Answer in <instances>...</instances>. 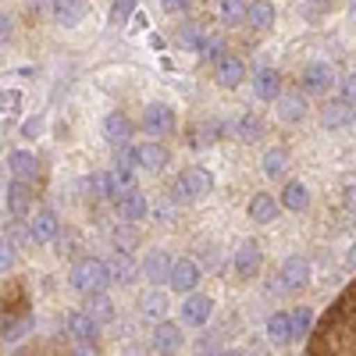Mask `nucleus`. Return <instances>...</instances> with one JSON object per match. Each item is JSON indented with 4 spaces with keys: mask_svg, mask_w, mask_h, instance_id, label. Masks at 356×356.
Instances as JSON below:
<instances>
[{
    "mask_svg": "<svg viewBox=\"0 0 356 356\" xmlns=\"http://www.w3.org/2000/svg\"><path fill=\"white\" fill-rule=\"evenodd\" d=\"M114 203H118V218H122L125 225H132V221H139L146 214V196L139 189H125Z\"/></svg>",
    "mask_w": 356,
    "mask_h": 356,
    "instance_id": "423d86ee",
    "label": "nucleus"
},
{
    "mask_svg": "<svg viewBox=\"0 0 356 356\" xmlns=\"http://www.w3.org/2000/svg\"><path fill=\"white\" fill-rule=\"evenodd\" d=\"M225 132L239 136L243 143H257V139L264 136V122H260L257 114H243V118H235L232 125H225Z\"/></svg>",
    "mask_w": 356,
    "mask_h": 356,
    "instance_id": "f3484780",
    "label": "nucleus"
},
{
    "mask_svg": "<svg viewBox=\"0 0 356 356\" xmlns=\"http://www.w3.org/2000/svg\"><path fill=\"white\" fill-rule=\"evenodd\" d=\"M243 79H246V65H243L235 54H225L221 61H218V82H221L225 89H235Z\"/></svg>",
    "mask_w": 356,
    "mask_h": 356,
    "instance_id": "9b49d317",
    "label": "nucleus"
},
{
    "mask_svg": "<svg viewBox=\"0 0 356 356\" xmlns=\"http://www.w3.org/2000/svg\"><path fill=\"white\" fill-rule=\"evenodd\" d=\"M221 356H246V353H239V349H228V353H221Z\"/></svg>",
    "mask_w": 356,
    "mask_h": 356,
    "instance_id": "de8ad7c7",
    "label": "nucleus"
},
{
    "mask_svg": "<svg viewBox=\"0 0 356 356\" xmlns=\"http://www.w3.org/2000/svg\"><path fill=\"white\" fill-rule=\"evenodd\" d=\"M122 356H143V349H125Z\"/></svg>",
    "mask_w": 356,
    "mask_h": 356,
    "instance_id": "49530a36",
    "label": "nucleus"
},
{
    "mask_svg": "<svg viewBox=\"0 0 356 356\" xmlns=\"http://www.w3.org/2000/svg\"><path fill=\"white\" fill-rule=\"evenodd\" d=\"M168 164V150L161 143H143V146H136V168H143V171H161Z\"/></svg>",
    "mask_w": 356,
    "mask_h": 356,
    "instance_id": "1a4fd4ad",
    "label": "nucleus"
},
{
    "mask_svg": "<svg viewBox=\"0 0 356 356\" xmlns=\"http://www.w3.org/2000/svg\"><path fill=\"white\" fill-rule=\"evenodd\" d=\"M267 339H271L275 346H285V342H292V324H289V314H278V317H271V324H267Z\"/></svg>",
    "mask_w": 356,
    "mask_h": 356,
    "instance_id": "c85d7f7f",
    "label": "nucleus"
},
{
    "mask_svg": "<svg viewBox=\"0 0 356 356\" xmlns=\"http://www.w3.org/2000/svg\"><path fill=\"white\" fill-rule=\"evenodd\" d=\"M250 15V0H221V22L235 25V22H246Z\"/></svg>",
    "mask_w": 356,
    "mask_h": 356,
    "instance_id": "c756f323",
    "label": "nucleus"
},
{
    "mask_svg": "<svg viewBox=\"0 0 356 356\" xmlns=\"http://www.w3.org/2000/svg\"><path fill=\"white\" fill-rule=\"evenodd\" d=\"M346 264H349V267H356V243L349 246V253H346Z\"/></svg>",
    "mask_w": 356,
    "mask_h": 356,
    "instance_id": "a18cd8bd",
    "label": "nucleus"
},
{
    "mask_svg": "<svg viewBox=\"0 0 356 356\" xmlns=\"http://www.w3.org/2000/svg\"><path fill=\"white\" fill-rule=\"evenodd\" d=\"M139 307H143V314H146V317L161 321V317L168 314V296H164V292H146Z\"/></svg>",
    "mask_w": 356,
    "mask_h": 356,
    "instance_id": "7c9ffc66",
    "label": "nucleus"
},
{
    "mask_svg": "<svg viewBox=\"0 0 356 356\" xmlns=\"http://www.w3.org/2000/svg\"><path fill=\"white\" fill-rule=\"evenodd\" d=\"M275 218H278V203H275V196H271V193H257V196L250 200V221L267 225V221H275Z\"/></svg>",
    "mask_w": 356,
    "mask_h": 356,
    "instance_id": "6ab92c4d",
    "label": "nucleus"
},
{
    "mask_svg": "<svg viewBox=\"0 0 356 356\" xmlns=\"http://www.w3.org/2000/svg\"><path fill=\"white\" fill-rule=\"evenodd\" d=\"M168 285H171L175 292H193V289L200 285V267H196L193 260H186V257H178L175 267H171Z\"/></svg>",
    "mask_w": 356,
    "mask_h": 356,
    "instance_id": "39448f33",
    "label": "nucleus"
},
{
    "mask_svg": "<svg viewBox=\"0 0 356 356\" xmlns=\"http://www.w3.org/2000/svg\"><path fill=\"white\" fill-rule=\"evenodd\" d=\"M29 239H33L36 246H47L57 239V218L50 211H40L33 221H29Z\"/></svg>",
    "mask_w": 356,
    "mask_h": 356,
    "instance_id": "0eeeda50",
    "label": "nucleus"
},
{
    "mask_svg": "<svg viewBox=\"0 0 356 356\" xmlns=\"http://www.w3.org/2000/svg\"><path fill=\"white\" fill-rule=\"evenodd\" d=\"M246 22H250L253 29H271V25H275V4H271V0H253Z\"/></svg>",
    "mask_w": 356,
    "mask_h": 356,
    "instance_id": "a878e982",
    "label": "nucleus"
},
{
    "mask_svg": "<svg viewBox=\"0 0 356 356\" xmlns=\"http://www.w3.org/2000/svg\"><path fill=\"white\" fill-rule=\"evenodd\" d=\"M339 100H342L346 107H353V111H356V75H349V79L342 82V89H339Z\"/></svg>",
    "mask_w": 356,
    "mask_h": 356,
    "instance_id": "4c0bfd02",
    "label": "nucleus"
},
{
    "mask_svg": "<svg viewBox=\"0 0 356 356\" xmlns=\"http://www.w3.org/2000/svg\"><path fill=\"white\" fill-rule=\"evenodd\" d=\"M132 8H136V0H114V8H111V22H114V25H122V22L132 15Z\"/></svg>",
    "mask_w": 356,
    "mask_h": 356,
    "instance_id": "e433bc0d",
    "label": "nucleus"
},
{
    "mask_svg": "<svg viewBox=\"0 0 356 356\" xmlns=\"http://www.w3.org/2000/svg\"><path fill=\"white\" fill-rule=\"evenodd\" d=\"M154 349L161 356H175L178 349H182V335H178L175 324H161V328L154 332Z\"/></svg>",
    "mask_w": 356,
    "mask_h": 356,
    "instance_id": "412c9836",
    "label": "nucleus"
},
{
    "mask_svg": "<svg viewBox=\"0 0 356 356\" xmlns=\"http://www.w3.org/2000/svg\"><path fill=\"white\" fill-rule=\"evenodd\" d=\"M50 15H54V22H57V25L75 29V25L86 18V4H82V0H57Z\"/></svg>",
    "mask_w": 356,
    "mask_h": 356,
    "instance_id": "2eb2a0df",
    "label": "nucleus"
},
{
    "mask_svg": "<svg viewBox=\"0 0 356 356\" xmlns=\"http://www.w3.org/2000/svg\"><path fill=\"white\" fill-rule=\"evenodd\" d=\"M253 93H257L260 100H278V93H282V79H278V72L260 65V68L253 72Z\"/></svg>",
    "mask_w": 356,
    "mask_h": 356,
    "instance_id": "6e6552de",
    "label": "nucleus"
},
{
    "mask_svg": "<svg viewBox=\"0 0 356 356\" xmlns=\"http://www.w3.org/2000/svg\"><path fill=\"white\" fill-rule=\"evenodd\" d=\"M353 11H356V0H353Z\"/></svg>",
    "mask_w": 356,
    "mask_h": 356,
    "instance_id": "8fccbe9b",
    "label": "nucleus"
},
{
    "mask_svg": "<svg viewBox=\"0 0 356 356\" xmlns=\"http://www.w3.org/2000/svg\"><path fill=\"white\" fill-rule=\"evenodd\" d=\"M200 57H207V61H221V57H225V40H221V36L203 40V50H200Z\"/></svg>",
    "mask_w": 356,
    "mask_h": 356,
    "instance_id": "f704fd0d",
    "label": "nucleus"
},
{
    "mask_svg": "<svg viewBox=\"0 0 356 356\" xmlns=\"http://www.w3.org/2000/svg\"><path fill=\"white\" fill-rule=\"evenodd\" d=\"M353 107H346L342 100H332L328 107H324V129H349L353 122Z\"/></svg>",
    "mask_w": 356,
    "mask_h": 356,
    "instance_id": "5701e85b",
    "label": "nucleus"
},
{
    "mask_svg": "<svg viewBox=\"0 0 356 356\" xmlns=\"http://www.w3.org/2000/svg\"><path fill=\"white\" fill-rule=\"evenodd\" d=\"M285 164H289L285 150H267V154H264V175H267V178L285 175Z\"/></svg>",
    "mask_w": 356,
    "mask_h": 356,
    "instance_id": "2f4dec72",
    "label": "nucleus"
},
{
    "mask_svg": "<svg viewBox=\"0 0 356 356\" xmlns=\"http://www.w3.org/2000/svg\"><path fill=\"white\" fill-rule=\"evenodd\" d=\"M303 114H307L303 97H296V93L278 97V118H282V122H303Z\"/></svg>",
    "mask_w": 356,
    "mask_h": 356,
    "instance_id": "bb28decb",
    "label": "nucleus"
},
{
    "mask_svg": "<svg viewBox=\"0 0 356 356\" xmlns=\"http://www.w3.org/2000/svg\"><path fill=\"white\" fill-rule=\"evenodd\" d=\"M29 203H33V193H29V182H15L8 186V214L18 221V218H25L29 214Z\"/></svg>",
    "mask_w": 356,
    "mask_h": 356,
    "instance_id": "4468645a",
    "label": "nucleus"
},
{
    "mask_svg": "<svg viewBox=\"0 0 356 356\" xmlns=\"http://www.w3.org/2000/svg\"><path fill=\"white\" fill-rule=\"evenodd\" d=\"M303 86H307V93H328V89L335 86V72H332V65L328 61H314V65H307V72H303Z\"/></svg>",
    "mask_w": 356,
    "mask_h": 356,
    "instance_id": "20e7f679",
    "label": "nucleus"
},
{
    "mask_svg": "<svg viewBox=\"0 0 356 356\" xmlns=\"http://www.w3.org/2000/svg\"><path fill=\"white\" fill-rule=\"evenodd\" d=\"M97 332H100V321H93L89 314H72L68 317V335L75 339V342H93L97 339Z\"/></svg>",
    "mask_w": 356,
    "mask_h": 356,
    "instance_id": "a211bd4d",
    "label": "nucleus"
},
{
    "mask_svg": "<svg viewBox=\"0 0 356 356\" xmlns=\"http://www.w3.org/2000/svg\"><path fill=\"white\" fill-rule=\"evenodd\" d=\"M171 200H175V203H193V193L186 189V182H182V175H178L175 182H171Z\"/></svg>",
    "mask_w": 356,
    "mask_h": 356,
    "instance_id": "ea45409f",
    "label": "nucleus"
},
{
    "mask_svg": "<svg viewBox=\"0 0 356 356\" xmlns=\"http://www.w3.org/2000/svg\"><path fill=\"white\" fill-rule=\"evenodd\" d=\"M40 132H43V118H29V122L22 125V136L25 139H36Z\"/></svg>",
    "mask_w": 356,
    "mask_h": 356,
    "instance_id": "a19ab883",
    "label": "nucleus"
},
{
    "mask_svg": "<svg viewBox=\"0 0 356 356\" xmlns=\"http://www.w3.org/2000/svg\"><path fill=\"white\" fill-rule=\"evenodd\" d=\"M260 267V246L257 243H243L239 250H235V275L239 278H253Z\"/></svg>",
    "mask_w": 356,
    "mask_h": 356,
    "instance_id": "dca6fc26",
    "label": "nucleus"
},
{
    "mask_svg": "<svg viewBox=\"0 0 356 356\" xmlns=\"http://www.w3.org/2000/svg\"><path fill=\"white\" fill-rule=\"evenodd\" d=\"M107 282H111V264H104L97 257H86L72 267V285L86 296H97Z\"/></svg>",
    "mask_w": 356,
    "mask_h": 356,
    "instance_id": "f257e3e1",
    "label": "nucleus"
},
{
    "mask_svg": "<svg viewBox=\"0 0 356 356\" xmlns=\"http://www.w3.org/2000/svg\"><path fill=\"white\" fill-rule=\"evenodd\" d=\"M114 243H118V250H125V253H129V250L139 243V235H136L132 228H114Z\"/></svg>",
    "mask_w": 356,
    "mask_h": 356,
    "instance_id": "c9c22d12",
    "label": "nucleus"
},
{
    "mask_svg": "<svg viewBox=\"0 0 356 356\" xmlns=\"http://www.w3.org/2000/svg\"><path fill=\"white\" fill-rule=\"evenodd\" d=\"M111 282H122V285L136 282V264H132V257L125 250H118L114 260H111Z\"/></svg>",
    "mask_w": 356,
    "mask_h": 356,
    "instance_id": "b1692460",
    "label": "nucleus"
},
{
    "mask_svg": "<svg viewBox=\"0 0 356 356\" xmlns=\"http://www.w3.org/2000/svg\"><path fill=\"white\" fill-rule=\"evenodd\" d=\"M54 4H57V0H33L36 11H54Z\"/></svg>",
    "mask_w": 356,
    "mask_h": 356,
    "instance_id": "c03bdc74",
    "label": "nucleus"
},
{
    "mask_svg": "<svg viewBox=\"0 0 356 356\" xmlns=\"http://www.w3.org/2000/svg\"><path fill=\"white\" fill-rule=\"evenodd\" d=\"M182 182H186V189L193 193V200H200V196H207L214 189V178L207 175L203 168H189V171H182Z\"/></svg>",
    "mask_w": 356,
    "mask_h": 356,
    "instance_id": "4be33fe9",
    "label": "nucleus"
},
{
    "mask_svg": "<svg viewBox=\"0 0 356 356\" xmlns=\"http://www.w3.org/2000/svg\"><path fill=\"white\" fill-rule=\"evenodd\" d=\"M282 203L289 207V211H296V214L307 211V207H310V193H307V186H303V182H289V186L282 189Z\"/></svg>",
    "mask_w": 356,
    "mask_h": 356,
    "instance_id": "393cba45",
    "label": "nucleus"
},
{
    "mask_svg": "<svg viewBox=\"0 0 356 356\" xmlns=\"http://www.w3.org/2000/svg\"><path fill=\"white\" fill-rule=\"evenodd\" d=\"M203 40H207V36L200 33V25H193V22L182 25V33H178V43H182L186 50H203Z\"/></svg>",
    "mask_w": 356,
    "mask_h": 356,
    "instance_id": "473e14b6",
    "label": "nucleus"
},
{
    "mask_svg": "<svg viewBox=\"0 0 356 356\" xmlns=\"http://www.w3.org/2000/svg\"><path fill=\"white\" fill-rule=\"evenodd\" d=\"M218 132H221V122H207V125H200V139H196V146H203V143H214L218 139Z\"/></svg>",
    "mask_w": 356,
    "mask_h": 356,
    "instance_id": "58836bf2",
    "label": "nucleus"
},
{
    "mask_svg": "<svg viewBox=\"0 0 356 356\" xmlns=\"http://www.w3.org/2000/svg\"><path fill=\"white\" fill-rule=\"evenodd\" d=\"M129 136H132V125H129V118L125 114H107L104 118V139L111 143V146H125L129 143Z\"/></svg>",
    "mask_w": 356,
    "mask_h": 356,
    "instance_id": "ddd939ff",
    "label": "nucleus"
},
{
    "mask_svg": "<svg viewBox=\"0 0 356 356\" xmlns=\"http://www.w3.org/2000/svg\"><path fill=\"white\" fill-rule=\"evenodd\" d=\"M349 132H353V136H356V114H353V122H349Z\"/></svg>",
    "mask_w": 356,
    "mask_h": 356,
    "instance_id": "09e8293b",
    "label": "nucleus"
},
{
    "mask_svg": "<svg viewBox=\"0 0 356 356\" xmlns=\"http://www.w3.org/2000/svg\"><path fill=\"white\" fill-rule=\"evenodd\" d=\"M310 321H314V317H310V310H303V307H300V310H292V314H289L292 339H303V335L310 332Z\"/></svg>",
    "mask_w": 356,
    "mask_h": 356,
    "instance_id": "72a5a7b5",
    "label": "nucleus"
},
{
    "mask_svg": "<svg viewBox=\"0 0 356 356\" xmlns=\"http://www.w3.org/2000/svg\"><path fill=\"white\" fill-rule=\"evenodd\" d=\"M86 314L93 317V321H100V324H107V321H114V303L107 300V296H89V307H86Z\"/></svg>",
    "mask_w": 356,
    "mask_h": 356,
    "instance_id": "cd10ccee",
    "label": "nucleus"
},
{
    "mask_svg": "<svg viewBox=\"0 0 356 356\" xmlns=\"http://www.w3.org/2000/svg\"><path fill=\"white\" fill-rule=\"evenodd\" d=\"M171 267H175V260L168 253H150V257L143 260V275L150 278V282H168L171 278Z\"/></svg>",
    "mask_w": 356,
    "mask_h": 356,
    "instance_id": "aec40b11",
    "label": "nucleus"
},
{
    "mask_svg": "<svg viewBox=\"0 0 356 356\" xmlns=\"http://www.w3.org/2000/svg\"><path fill=\"white\" fill-rule=\"evenodd\" d=\"M307 282H310V260L307 257H285L282 271H278V289L292 292V289H303Z\"/></svg>",
    "mask_w": 356,
    "mask_h": 356,
    "instance_id": "f03ea898",
    "label": "nucleus"
},
{
    "mask_svg": "<svg viewBox=\"0 0 356 356\" xmlns=\"http://www.w3.org/2000/svg\"><path fill=\"white\" fill-rule=\"evenodd\" d=\"M161 8H164L168 15H178V11L189 8V0H161Z\"/></svg>",
    "mask_w": 356,
    "mask_h": 356,
    "instance_id": "79ce46f5",
    "label": "nucleus"
},
{
    "mask_svg": "<svg viewBox=\"0 0 356 356\" xmlns=\"http://www.w3.org/2000/svg\"><path fill=\"white\" fill-rule=\"evenodd\" d=\"M18 104H22V97L15 93V89H11V93H4V111H8V114H15V111H18Z\"/></svg>",
    "mask_w": 356,
    "mask_h": 356,
    "instance_id": "37998d69",
    "label": "nucleus"
},
{
    "mask_svg": "<svg viewBox=\"0 0 356 356\" xmlns=\"http://www.w3.org/2000/svg\"><path fill=\"white\" fill-rule=\"evenodd\" d=\"M8 168H11V175L18 178V182H29V186H33V182H36V175H40L36 157H33V154H25V150H15V154L8 157Z\"/></svg>",
    "mask_w": 356,
    "mask_h": 356,
    "instance_id": "9d476101",
    "label": "nucleus"
},
{
    "mask_svg": "<svg viewBox=\"0 0 356 356\" xmlns=\"http://www.w3.org/2000/svg\"><path fill=\"white\" fill-rule=\"evenodd\" d=\"M211 310H214V303L207 300V296H189V300L182 303V321L193 324V328H200V324L211 321Z\"/></svg>",
    "mask_w": 356,
    "mask_h": 356,
    "instance_id": "f8f14e48",
    "label": "nucleus"
},
{
    "mask_svg": "<svg viewBox=\"0 0 356 356\" xmlns=\"http://www.w3.org/2000/svg\"><path fill=\"white\" fill-rule=\"evenodd\" d=\"M143 125L150 136H171L175 132V114H171L168 104H150L143 114Z\"/></svg>",
    "mask_w": 356,
    "mask_h": 356,
    "instance_id": "7ed1b4c3",
    "label": "nucleus"
}]
</instances>
